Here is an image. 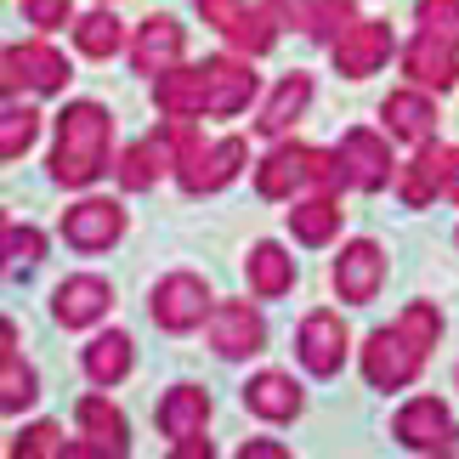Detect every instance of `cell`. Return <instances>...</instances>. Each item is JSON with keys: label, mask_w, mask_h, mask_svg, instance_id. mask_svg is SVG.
<instances>
[{"label": "cell", "mask_w": 459, "mask_h": 459, "mask_svg": "<svg viewBox=\"0 0 459 459\" xmlns=\"http://www.w3.org/2000/svg\"><path fill=\"white\" fill-rule=\"evenodd\" d=\"M244 409H250L255 420H273V426H284V420H295L307 409L301 385H295L290 375H278V368H267V375H255L250 385H244Z\"/></svg>", "instance_id": "24"}, {"label": "cell", "mask_w": 459, "mask_h": 459, "mask_svg": "<svg viewBox=\"0 0 459 459\" xmlns=\"http://www.w3.org/2000/svg\"><path fill=\"white\" fill-rule=\"evenodd\" d=\"M290 448H278V443H244L238 448V459H284Z\"/></svg>", "instance_id": "39"}, {"label": "cell", "mask_w": 459, "mask_h": 459, "mask_svg": "<svg viewBox=\"0 0 459 459\" xmlns=\"http://www.w3.org/2000/svg\"><path fill=\"white\" fill-rule=\"evenodd\" d=\"M380 119H385L392 136H403V143H414V148L431 143V131H437V108H431L426 85H420V91H392L385 108H380Z\"/></svg>", "instance_id": "25"}, {"label": "cell", "mask_w": 459, "mask_h": 459, "mask_svg": "<svg viewBox=\"0 0 459 459\" xmlns=\"http://www.w3.org/2000/svg\"><path fill=\"white\" fill-rule=\"evenodd\" d=\"M153 102L165 119H204L210 108V85H204V63L193 68H165V74H153Z\"/></svg>", "instance_id": "19"}, {"label": "cell", "mask_w": 459, "mask_h": 459, "mask_svg": "<svg viewBox=\"0 0 459 459\" xmlns=\"http://www.w3.org/2000/svg\"><path fill=\"white\" fill-rule=\"evenodd\" d=\"M34 131H40V114H34L29 102H23V108L6 102V114H0V159H6V165H12V159H23L29 143H34Z\"/></svg>", "instance_id": "33"}, {"label": "cell", "mask_w": 459, "mask_h": 459, "mask_svg": "<svg viewBox=\"0 0 459 459\" xmlns=\"http://www.w3.org/2000/svg\"><path fill=\"white\" fill-rule=\"evenodd\" d=\"M6 255H12V261H29V267H34V261L46 255V238L34 233V227H6Z\"/></svg>", "instance_id": "36"}, {"label": "cell", "mask_w": 459, "mask_h": 459, "mask_svg": "<svg viewBox=\"0 0 459 459\" xmlns=\"http://www.w3.org/2000/svg\"><path fill=\"white\" fill-rule=\"evenodd\" d=\"M244 273H250V290L261 301H278V295L295 290V255H284V244H255Z\"/></svg>", "instance_id": "27"}, {"label": "cell", "mask_w": 459, "mask_h": 459, "mask_svg": "<svg viewBox=\"0 0 459 459\" xmlns=\"http://www.w3.org/2000/svg\"><path fill=\"white\" fill-rule=\"evenodd\" d=\"M278 29L284 23H278L273 6H244V17L227 29V46H238L244 57H267V51L278 46Z\"/></svg>", "instance_id": "31"}, {"label": "cell", "mask_w": 459, "mask_h": 459, "mask_svg": "<svg viewBox=\"0 0 459 459\" xmlns=\"http://www.w3.org/2000/svg\"><path fill=\"white\" fill-rule=\"evenodd\" d=\"M165 136L176 143V182H182V193H216V187L233 182L244 170V159H250L244 136H221V143L204 148L199 136H193V119H170Z\"/></svg>", "instance_id": "4"}, {"label": "cell", "mask_w": 459, "mask_h": 459, "mask_svg": "<svg viewBox=\"0 0 459 459\" xmlns=\"http://www.w3.org/2000/svg\"><path fill=\"white\" fill-rule=\"evenodd\" d=\"M403 74H409L414 85H426V91H448V85L459 80V46L443 40V34L420 29L409 40V51H403Z\"/></svg>", "instance_id": "18"}, {"label": "cell", "mask_w": 459, "mask_h": 459, "mask_svg": "<svg viewBox=\"0 0 459 459\" xmlns=\"http://www.w3.org/2000/svg\"><path fill=\"white\" fill-rule=\"evenodd\" d=\"M114 153V114L102 102H68L57 114V148H51V182L91 187Z\"/></svg>", "instance_id": "2"}, {"label": "cell", "mask_w": 459, "mask_h": 459, "mask_svg": "<svg viewBox=\"0 0 459 459\" xmlns=\"http://www.w3.org/2000/svg\"><path fill=\"white\" fill-rule=\"evenodd\" d=\"M193 6H199V17H204L210 29H221V34L244 17V0H193Z\"/></svg>", "instance_id": "37"}, {"label": "cell", "mask_w": 459, "mask_h": 459, "mask_svg": "<svg viewBox=\"0 0 459 459\" xmlns=\"http://www.w3.org/2000/svg\"><path fill=\"white\" fill-rule=\"evenodd\" d=\"M108 307H114V290H108V278H97V273L63 278V284H57V301H51V312H57L63 329H91Z\"/></svg>", "instance_id": "20"}, {"label": "cell", "mask_w": 459, "mask_h": 459, "mask_svg": "<svg viewBox=\"0 0 459 459\" xmlns=\"http://www.w3.org/2000/svg\"><path fill=\"white\" fill-rule=\"evenodd\" d=\"M267 6L278 12L284 29H301V34H312V40H324V46H334L351 23H358V17H351V0H267Z\"/></svg>", "instance_id": "17"}, {"label": "cell", "mask_w": 459, "mask_h": 459, "mask_svg": "<svg viewBox=\"0 0 459 459\" xmlns=\"http://www.w3.org/2000/svg\"><path fill=\"white\" fill-rule=\"evenodd\" d=\"M307 102H312V74H301V68H295V74H284V80H278V91L267 97V108H261L255 131H261V136H284L295 119L307 114Z\"/></svg>", "instance_id": "26"}, {"label": "cell", "mask_w": 459, "mask_h": 459, "mask_svg": "<svg viewBox=\"0 0 459 459\" xmlns=\"http://www.w3.org/2000/svg\"><path fill=\"white\" fill-rule=\"evenodd\" d=\"M74 420H80V431H85V443H68L63 459H91V454H126L131 448V426H126V414L114 409L108 397H80L74 403Z\"/></svg>", "instance_id": "10"}, {"label": "cell", "mask_w": 459, "mask_h": 459, "mask_svg": "<svg viewBox=\"0 0 459 459\" xmlns=\"http://www.w3.org/2000/svg\"><path fill=\"white\" fill-rule=\"evenodd\" d=\"M346 182L341 153L307 148V143H278L255 165V193L261 199H301V193H334Z\"/></svg>", "instance_id": "3"}, {"label": "cell", "mask_w": 459, "mask_h": 459, "mask_svg": "<svg viewBox=\"0 0 459 459\" xmlns=\"http://www.w3.org/2000/svg\"><path fill=\"white\" fill-rule=\"evenodd\" d=\"M334 153H341L346 182L358 187V193H380V187H392V182H397V159H392V148H385V136H380V131H368V126L346 131Z\"/></svg>", "instance_id": "8"}, {"label": "cell", "mask_w": 459, "mask_h": 459, "mask_svg": "<svg viewBox=\"0 0 459 459\" xmlns=\"http://www.w3.org/2000/svg\"><path fill=\"white\" fill-rule=\"evenodd\" d=\"M392 437H397L403 448H414V454H448V443H454L448 403H443V397H414V403H403L397 420H392Z\"/></svg>", "instance_id": "11"}, {"label": "cell", "mask_w": 459, "mask_h": 459, "mask_svg": "<svg viewBox=\"0 0 459 459\" xmlns=\"http://www.w3.org/2000/svg\"><path fill=\"white\" fill-rule=\"evenodd\" d=\"M63 459L68 454V437H63V426H51V420H40V426H29L23 437L12 443V459Z\"/></svg>", "instance_id": "34"}, {"label": "cell", "mask_w": 459, "mask_h": 459, "mask_svg": "<svg viewBox=\"0 0 459 459\" xmlns=\"http://www.w3.org/2000/svg\"><path fill=\"white\" fill-rule=\"evenodd\" d=\"M74 46L85 51V57H114L119 46H126V23H119L114 12H85L80 23H74Z\"/></svg>", "instance_id": "32"}, {"label": "cell", "mask_w": 459, "mask_h": 459, "mask_svg": "<svg viewBox=\"0 0 459 459\" xmlns=\"http://www.w3.org/2000/svg\"><path fill=\"white\" fill-rule=\"evenodd\" d=\"M165 170H176V143L170 136H143V143H131L126 153H119V165H114V176H119L126 193H148Z\"/></svg>", "instance_id": "23"}, {"label": "cell", "mask_w": 459, "mask_h": 459, "mask_svg": "<svg viewBox=\"0 0 459 459\" xmlns=\"http://www.w3.org/2000/svg\"><path fill=\"white\" fill-rule=\"evenodd\" d=\"M329 51H334V74L368 80V74H380V68H385V57H392V23L363 17V23H351Z\"/></svg>", "instance_id": "9"}, {"label": "cell", "mask_w": 459, "mask_h": 459, "mask_svg": "<svg viewBox=\"0 0 459 459\" xmlns=\"http://www.w3.org/2000/svg\"><path fill=\"white\" fill-rule=\"evenodd\" d=\"M204 85H210V108H204L210 119L244 114L255 102V91H261L250 57H204Z\"/></svg>", "instance_id": "14"}, {"label": "cell", "mask_w": 459, "mask_h": 459, "mask_svg": "<svg viewBox=\"0 0 459 459\" xmlns=\"http://www.w3.org/2000/svg\"><path fill=\"white\" fill-rule=\"evenodd\" d=\"M34 397H40V380H34V368L17 358V329L6 324V351H0V409L17 414V409H29Z\"/></svg>", "instance_id": "29"}, {"label": "cell", "mask_w": 459, "mask_h": 459, "mask_svg": "<svg viewBox=\"0 0 459 459\" xmlns=\"http://www.w3.org/2000/svg\"><path fill=\"white\" fill-rule=\"evenodd\" d=\"M380 284H385V250L375 238H351L341 261H334V295L351 307H368L380 295Z\"/></svg>", "instance_id": "13"}, {"label": "cell", "mask_w": 459, "mask_h": 459, "mask_svg": "<svg viewBox=\"0 0 459 459\" xmlns=\"http://www.w3.org/2000/svg\"><path fill=\"white\" fill-rule=\"evenodd\" d=\"M210 290H204V278H193V273H170V278H159V290H153V324L165 329V334H187V329H199L210 324Z\"/></svg>", "instance_id": "7"}, {"label": "cell", "mask_w": 459, "mask_h": 459, "mask_svg": "<svg viewBox=\"0 0 459 459\" xmlns=\"http://www.w3.org/2000/svg\"><path fill=\"white\" fill-rule=\"evenodd\" d=\"M23 12H29L34 29H63L68 23V0H23Z\"/></svg>", "instance_id": "38"}, {"label": "cell", "mask_w": 459, "mask_h": 459, "mask_svg": "<svg viewBox=\"0 0 459 459\" xmlns=\"http://www.w3.org/2000/svg\"><path fill=\"white\" fill-rule=\"evenodd\" d=\"M414 17H420V29H426V34H443V40L459 46V0H420Z\"/></svg>", "instance_id": "35"}, {"label": "cell", "mask_w": 459, "mask_h": 459, "mask_svg": "<svg viewBox=\"0 0 459 459\" xmlns=\"http://www.w3.org/2000/svg\"><path fill=\"white\" fill-rule=\"evenodd\" d=\"M6 91H34V97H51L68 85V57L46 40H29V46H6Z\"/></svg>", "instance_id": "6"}, {"label": "cell", "mask_w": 459, "mask_h": 459, "mask_svg": "<svg viewBox=\"0 0 459 459\" xmlns=\"http://www.w3.org/2000/svg\"><path fill=\"white\" fill-rule=\"evenodd\" d=\"M119 233H126V210L114 199H80V204L63 210V238L74 244V250H85V255L114 250Z\"/></svg>", "instance_id": "12"}, {"label": "cell", "mask_w": 459, "mask_h": 459, "mask_svg": "<svg viewBox=\"0 0 459 459\" xmlns=\"http://www.w3.org/2000/svg\"><path fill=\"white\" fill-rule=\"evenodd\" d=\"M210 346L221 358H255L267 346V324L250 301H216L210 307Z\"/></svg>", "instance_id": "15"}, {"label": "cell", "mask_w": 459, "mask_h": 459, "mask_svg": "<svg viewBox=\"0 0 459 459\" xmlns=\"http://www.w3.org/2000/svg\"><path fill=\"white\" fill-rule=\"evenodd\" d=\"M437 334H443V317H437L431 301H414L403 307V317L392 329H375L363 346V380L375 385V392H403L409 380H420V368H426Z\"/></svg>", "instance_id": "1"}, {"label": "cell", "mask_w": 459, "mask_h": 459, "mask_svg": "<svg viewBox=\"0 0 459 459\" xmlns=\"http://www.w3.org/2000/svg\"><path fill=\"white\" fill-rule=\"evenodd\" d=\"M295 351H301L307 375H317V380L341 375V363H346V324L334 312H307L301 329H295Z\"/></svg>", "instance_id": "16"}, {"label": "cell", "mask_w": 459, "mask_h": 459, "mask_svg": "<svg viewBox=\"0 0 459 459\" xmlns=\"http://www.w3.org/2000/svg\"><path fill=\"white\" fill-rule=\"evenodd\" d=\"M204 420H210V397L199 385H170L159 397V431L170 437L176 459H210V437H204Z\"/></svg>", "instance_id": "5"}, {"label": "cell", "mask_w": 459, "mask_h": 459, "mask_svg": "<svg viewBox=\"0 0 459 459\" xmlns=\"http://www.w3.org/2000/svg\"><path fill=\"white\" fill-rule=\"evenodd\" d=\"M182 46H187V34L176 17H148L143 29H136V40H131V63H136V74H165V68L182 63Z\"/></svg>", "instance_id": "21"}, {"label": "cell", "mask_w": 459, "mask_h": 459, "mask_svg": "<svg viewBox=\"0 0 459 459\" xmlns=\"http://www.w3.org/2000/svg\"><path fill=\"white\" fill-rule=\"evenodd\" d=\"M290 233L301 244H329L334 233H341V204H334V193H307V199H295L290 210Z\"/></svg>", "instance_id": "28"}, {"label": "cell", "mask_w": 459, "mask_h": 459, "mask_svg": "<svg viewBox=\"0 0 459 459\" xmlns=\"http://www.w3.org/2000/svg\"><path fill=\"white\" fill-rule=\"evenodd\" d=\"M448 143H420V153L403 165V176H397V193H403V204L409 210H426L437 193H443V182H448Z\"/></svg>", "instance_id": "22"}, {"label": "cell", "mask_w": 459, "mask_h": 459, "mask_svg": "<svg viewBox=\"0 0 459 459\" xmlns=\"http://www.w3.org/2000/svg\"><path fill=\"white\" fill-rule=\"evenodd\" d=\"M131 363H136V351H131V334H97L91 346H85V375H91L97 385H114V380H126L131 375Z\"/></svg>", "instance_id": "30"}, {"label": "cell", "mask_w": 459, "mask_h": 459, "mask_svg": "<svg viewBox=\"0 0 459 459\" xmlns=\"http://www.w3.org/2000/svg\"><path fill=\"white\" fill-rule=\"evenodd\" d=\"M443 199H454V204H459V148L448 153V182H443Z\"/></svg>", "instance_id": "40"}]
</instances>
